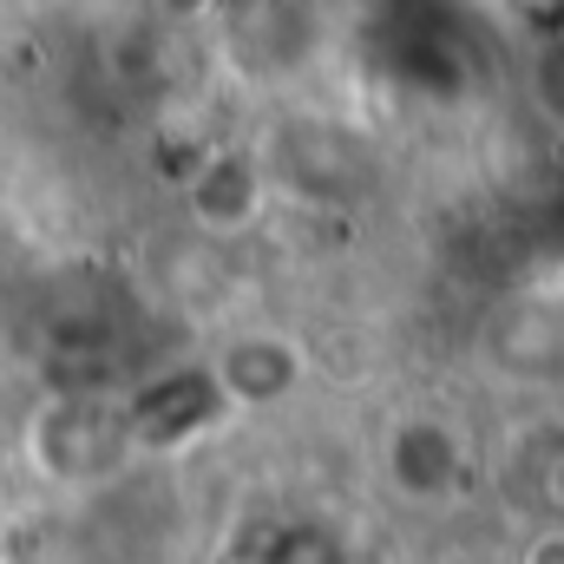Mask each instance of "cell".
I'll return each instance as SVG.
<instances>
[{"label": "cell", "instance_id": "1", "mask_svg": "<svg viewBox=\"0 0 564 564\" xmlns=\"http://www.w3.org/2000/svg\"><path fill=\"white\" fill-rule=\"evenodd\" d=\"M388 479L408 499H440L459 479V440L440 421H401L388 440Z\"/></svg>", "mask_w": 564, "mask_h": 564}, {"label": "cell", "instance_id": "2", "mask_svg": "<svg viewBox=\"0 0 564 564\" xmlns=\"http://www.w3.org/2000/svg\"><path fill=\"white\" fill-rule=\"evenodd\" d=\"M217 381H224L230 401L263 408V401H282V394H289V381H295V355H289V341H270V335L230 341V355L217 361Z\"/></svg>", "mask_w": 564, "mask_h": 564}, {"label": "cell", "instance_id": "3", "mask_svg": "<svg viewBox=\"0 0 564 564\" xmlns=\"http://www.w3.org/2000/svg\"><path fill=\"white\" fill-rule=\"evenodd\" d=\"M257 204H263V184H257V171L243 158H210L191 177V210L210 230H243L257 217Z\"/></svg>", "mask_w": 564, "mask_h": 564}, {"label": "cell", "instance_id": "4", "mask_svg": "<svg viewBox=\"0 0 564 564\" xmlns=\"http://www.w3.org/2000/svg\"><path fill=\"white\" fill-rule=\"evenodd\" d=\"M539 99L564 112V40H552L545 53H539Z\"/></svg>", "mask_w": 564, "mask_h": 564}, {"label": "cell", "instance_id": "5", "mask_svg": "<svg viewBox=\"0 0 564 564\" xmlns=\"http://www.w3.org/2000/svg\"><path fill=\"white\" fill-rule=\"evenodd\" d=\"M525 564H564V532L558 539H539V545L525 552Z\"/></svg>", "mask_w": 564, "mask_h": 564}, {"label": "cell", "instance_id": "6", "mask_svg": "<svg viewBox=\"0 0 564 564\" xmlns=\"http://www.w3.org/2000/svg\"><path fill=\"white\" fill-rule=\"evenodd\" d=\"M0 99H7V93H0Z\"/></svg>", "mask_w": 564, "mask_h": 564}]
</instances>
